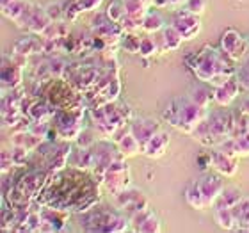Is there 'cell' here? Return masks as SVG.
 <instances>
[{"instance_id":"1","label":"cell","mask_w":249,"mask_h":233,"mask_svg":"<svg viewBox=\"0 0 249 233\" xmlns=\"http://www.w3.org/2000/svg\"><path fill=\"white\" fill-rule=\"evenodd\" d=\"M100 183L102 181L88 169L66 166L61 171L50 173L36 205L61 208L71 214H84L98 205Z\"/></svg>"},{"instance_id":"2","label":"cell","mask_w":249,"mask_h":233,"mask_svg":"<svg viewBox=\"0 0 249 233\" xmlns=\"http://www.w3.org/2000/svg\"><path fill=\"white\" fill-rule=\"evenodd\" d=\"M187 62H189V68L192 70L194 77L207 84L215 75H223V73H226V75H237V70H239V68L235 66L237 61H233L228 54H224L223 48H215L210 47V45H205L199 52L187 59Z\"/></svg>"},{"instance_id":"3","label":"cell","mask_w":249,"mask_h":233,"mask_svg":"<svg viewBox=\"0 0 249 233\" xmlns=\"http://www.w3.org/2000/svg\"><path fill=\"white\" fill-rule=\"evenodd\" d=\"M208 112H210L208 107L197 105L187 94H183V96H175L167 102V105L162 110V119L183 134L191 135L197 125L207 118Z\"/></svg>"},{"instance_id":"4","label":"cell","mask_w":249,"mask_h":233,"mask_svg":"<svg viewBox=\"0 0 249 233\" xmlns=\"http://www.w3.org/2000/svg\"><path fill=\"white\" fill-rule=\"evenodd\" d=\"M235 126V116L226 109L210 110L208 116L197 125L196 130L191 134L194 141L207 148H215L221 143L231 137Z\"/></svg>"},{"instance_id":"5","label":"cell","mask_w":249,"mask_h":233,"mask_svg":"<svg viewBox=\"0 0 249 233\" xmlns=\"http://www.w3.org/2000/svg\"><path fill=\"white\" fill-rule=\"evenodd\" d=\"M89 118L93 121L94 128L102 134V137L110 139L120 126L132 121V110L128 109V105L114 100V102H105L98 107L89 109Z\"/></svg>"},{"instance_id":"6","label":"cell","mask_w":249,"mask_h":233,"mask_svg":"<svg viewBox=\"0 0 249 233\" xmlns=\"http://www.w3.org/2000/svg\"><path fill=\"white\" fill-rule=\"evenodd\" d=\"M80 215V228L86 232H105V233H120L130 228V217L121 212L120 208L110 210L104 207H93L91 210Z\"/></svg>"},{"instance_id":"7","label":"cell","mask_w":249,"mask_h":233,"mask_svg":"<svg viewBox=\"0 0 249 233\" xmlns=\"http://www.w3.org/2000/svg\"><path fill=\"white\" fill-rule=\"evenodd\" d=\"M39 94H43V98L48 100L57 110L73 109V107L84 105V98L80 96V91H77L66 78L62 77L39 82Z\"/></svg>"},{"instance_id":"8","label":"cell","mask_w":249,"mask_h":233,"mask_svg":"<svg viewBox=\"0 0 249 233\" xmlns=\"http://www.w3.org/2000/svg\"><path fill=\"white\" fill-rule=\"evenodd\" d=\"M84 114H86L84 105H78V107H73V109L57 110L52 123L59 137L66 141L77 139L78 134L84 128Z\"/></svg>"},{"instance_id":"9","label":"cell","mask_w":249,"mask_h":233,"mask_svg":"<svg viewBox=\"0 0 249 233\" xmlns=\"http://www.w3.org/2000/svg\"><path fill=\"white\" fill-rule=\"evenodd\" d=\"M48 176H50V173L45 171V169L32 167L29 171L21 173V175L13 181V185H15L23 196H27L29 199H32V201H36L37 196L41 194L43 187L47 185Z\"/></svg>"},{"instance_id":"10","label":"cell","mask_w":249,"mask_h":233,"mask_svg":"<svg viewBox=\"0 0 249 233\" xmlns=\"http://www.w3.org/2000/svg\"><path fill=\"white\" fill-rule=\"evenodd\" d=\"M98 75L100 70L96 66H91V64L66 66V72H64V77H66L68 82L84 94L93 89V86L98 80Z\"/></svg>"},{"instance_id":"11","label":"cell","mask_w":249,"mask_h":233,"mask_svg":"<svg viewBox=\"0 0 249 233\" xmlns=\"http://www.w3.org/2000/svg\"><path fill=\"white\" fill-rule=\"evenodd\" d=\"M102 185L114 196L123 189L130 187V167L126 159H118L109 166V169L102 176Z\"/></svg>"},{"instance_id":"12","label":"cell","mask_w":249,"mask_h":233,"mask_svg":"<svg viewBox=\"0 0 249 233\" xmlns=\"http://www.w3.org/2000/svg\"><path fill=\"white\" fill-rule=\"evenodd\" d=\"M50 23H52V20L48 18L45 5H37V4L29 5L25 9V13L20 16V20L16 21V25L20 27V29L31 32V34H39V36L47 31Z\"/></svg>"},{"instance_id":"13","label":"cell","mask_w":249,"mask_h":233,"mask_svg":"<svg viewBox=\"0 0 249 233\" xmlns=\"http://www.w3.org/2000/svg\"><path fill=\"white\" fill-rule=\"evenodd\" d=\"M114 203L121 212H124L130 217L132 214L148 207V197H146L144 191L130 185L121 192H118V194H114Z\"/></svg>"},{"instance_id":"14","label":"cell","mask_w":249,"mask_h":233,"mask_svg":"<svg viewBox=\"0 0 249 233\" xmlns=\"http://www.w3.org/2000/svg\"><path fill=\"white\" fill-rule=\"evenodd\" d=\"M173 25L180 34H182L183 41H191L201 32V16L196 13H191L189 9H177L173 16Z\"/></svg>"},{"instance_id":"15","label":"cell","mask_w":249,"mask_h":233,"mask_svg":"<svg viewBox=\"0 0 249 233\" xmlns=\"http://www.w3.org/2000/svg\"><path fill=\"white\" fill-rule=\"evenodd\" d=\"M223 175H213V173H203L199 178H197V187H199V191H201V196H203V201H205V207L210 208L215 205L217 201V197L221 196V192L224 189V183H223Z\"/></svg>"},{"instance_id":"16","label":"cell","mask_w":249,"mask_h":233,"mask_svg":"<svg viewBox=\"0 0 249 233\" xmlns=\"http://www.w3.org/2000/svg\"><path fill=\"white\" fill-rule=\"evenodd\" d=\"M221 48L224 50V54H228L233 61H242L248 55L249 43L246 37H242L235 29H228L224 31V34L221 36Z\"/></svg>"},{"instance_id":"17","label":"cell","mask_w":249,"mask_h":233,"mask_svg":"<svg viewBox=\"0 0 249 233\" xmlns=\"http://www.w3.org/2000/svg\"><path fill=\"white\" fill-rule=\"evenodd\" d=\"M130 230L139 233H159L162 232V224L159 215L146 207L130 215Z\"/></svg>"},{"instance_id":"18","label":"cell","mask_w":249,"mask_h":233,"mask_svg":"<svg viewBox=\"0 0 249 233\" xmlns=\"http://www.w3.org/2000/svg\"><path fill=\"white\" fill-rule=\"evenodd\" d=\"M41 212V232H64L70 226V214L68 210L53 207H39Z\"/></svg>"},{"instance_id":"19","label":"cell","mask_w":249,"mask_h":233,"mask_svg":"<svg viewBox=\"0 0 249 233\" xmlns=\"http://www.w3.org/2000/svg\"><path fill=\"white\" fill-rule=\"evenodd\" d=\"M208 155H210V167L219 175L233 176L239 169V157L237 155H230L219 148H210Z\"/></svg>"},{"instance_id":"20","label":"cell","mask_w":249,"mask_h":233,"mask_svg":"<svg viewBox=\"0 0 249 233\" xmlns=\"http://www.w3.org/2000/svg\"><path fill=\"white\" fill-rule=\"evenodd\" d=\"M162 128V125L153 118H134L132 119V123H130V132L135 135V139L139 141L141 148L148 143V141L153 137V135Z\"/></svg>"},{"instance_id":"21","label":"cell","mask_w":249,"mask_h":233,"mask_svg":"<svg viewBox=\"0 0 249 233\" xmlns=\"http://www.w3.org/2000/svg\"><path fill=\"white\" fill-rule=\"evenodd\" d=\"M0 78H2V91L20 88L21 82H23V66L18 64L16 61H13V59L7 61V55H4Z\"/></svg>"},{"instance_id":"22","label":"cell","mask_w":249,"mask_h":233,"mask_svg":"<svg viewBox=\"0 0 249 233\" xmlns=\"http://www.w3.org/2000/svg\"><path fill=\"white\" fill-rule=\"evenodd\" d=\"M239 91H240V82L239 78H237V75H233L226 84L219 86V88H213V102L219 107H230L235 102V98L239 96Z\"/></svg>"},{"instance_id":"23","label":"cell","mask_w":249,"mask_h":233,"mask_svg":"<svg viewBox=\"0 0 249 233\" xmlns=\"http://www.w3.org/2000/svg\"><path fill=\"white\" fill-rule=\"evenodd\" d=\"M169 141H171V135L167 134L164 128H160L144 146H142V155L148 157V159H160V157L166 155Z\"/></svg>"},{"instance_id":"24","label":"cell","mask_w":249,"mask_h":233,"mask_svg":"<svg viewBox=\"0 0 249 233\" xmlns=\"http://www.w3.org/2000/svg\"><path fill=\"white\" fill-rule=\"evenodd\" d=\"M157 34V43H159V50H160V54H166V52H175V50H178L180 48V45H182L183 37L182 34L175 29V25H166L164 29H162L160 32H155Z\"/></svg>"},{"instance_id":"25","label":"cell","mask_w":249,"mask_h":233,"mask_svg":"<svg viewBox=\"0 0 249 233\" xmlns=\"http://www.w3.org/2000/svg\"><path fill=\"white\" fill-rule=\"evenodd\" d=\"M15 52L18 55H31V54H39L45 52V39L39 34H27L21 39H18L15 45Z\"/></svg>"},{"instance_id":"26","label":"cell","mask_w":249,"mask_h":233,"mask_svg":"<svg viewBox=\"0 0 249 233\" xmlns=\"http://www.w3.org/2000/svg\"><path fill=\"white\" fill-rule=\"evenodd\" d=\"M57 109L48 100H32V104L27 109V116L31 121H52Z\"/></svg>"},{"instance_id":"27","label":"cell","mask_w":249,"mask_h":233,"mask_svg":"<svg viewBox=\"0 0 249 233\" xmlns=\"http://www.w3.org/2000/svg\"><path fill=\"white\" fill-rule=\"evenodd\" d=\"M187 96L201 107H210V104L213 102V88L210 84L199 80V82H194L189 86Z\"/></svg>"},{"instance_id":"28","label":"cell","mask_w":249,"mask_h":233,"mask_svg":"<svg viewBox=\"0 0 249 233\" xmlns=\"http://www.w3.org/2000/svg\"><path fill=\"white\" fill-rule=\"evenodd\" d=\"M43 141H45V137H41V135L32 134L31 130H21V132H15V134L11 135L9 144L23 146V148H27V150L34 151L37 146L41 144Z\"/></svg>"},{"instance_id":"29","label":"cell","mask_w":249,"mask_h":233,"mask_svg":"<svg viewBox=\"0 0 249 233\" xmlns=\"http://www.w3.org/2000/svg\"><path fill=\"white\" fill-rule=\"evenodd\" d=\"M213 219L219 224V228L228 230V232L237 230V221L231 207H213Z\"/></svg>"},{"instance_id":"30","label":"cell","mask_w":249,"mask_h":233,"mask_svg":"<svg viewBox=\"0 0 249 233\" xmlns=\"http://www.w3.org/2000/svg\"><path fill=\"white\" fill-rule=\"evenodd\" d=\"M237 221V230L239 232H249V197H242L237 205L231 207Z\"/></svg>"},{"instance_id":"31","label":"cell","mask_w":249,"mask_h":233,"mask_svg":"<svg viewBox=\"0 0 249 233\" xmlns=\"http://www.w3.org/2000/svg\"><path fill=\"white\" fill-rule=\"evenodd\" d=\"M116 144H118V150H120V153L124 159H130V157H135V155H139V153H142V148H141L139 141L135 139V135L132 134V132L124 135L123 139L118 141Z\"/></svg>"},{"instance_id":"32","label":"cell","mask_w":249,"mask_h":233,"mask_svg":"<svg viewBox=\"0 0 249 233\" xmlns=\"http://www.w3.org/2000/svg\"><path fill=\"white\" fill-rule=\"evenodd\" d=\"M242 197H244V194H242V191H240L239 187L224 185L223 192H221V196L217 197V201H215L213 207H233V205H237Z\"/></svg>"},{"instance_id":"33","label":"cell","mask_w":249,"mask_h":233,"mask_svg":"<svg viewBox=\"0 0 249 233\" xmlns=\"http://www.w3.org/2000/svg\"><path fill=\"white\" fill-rule=\"evenodd\" d=\"M164 27H166V20H164V16L160 15V11L153 9L146 13L144 20H142V31L150 32V34H155V32H160Z\"/></svg>"},{"instance_id":"34","label":"cell","mask_w":249,"mask_h":233,"mask_svg":"<svg viewBox=\"0 0 249 233\" xmlns=\"http://www.w3.org/2000/svg\"><path fill=\"white\" fill-rule=\"evenodd\" d=\"M29 5H31L29 0H11L9 4L2 5V15L16 23V21L20 20V16L25 13V9Z\"/></svg>"},{"instance_id":"35","label":"cell","mask_w":249,"mask_h":233,"mask_svg":"<svg viewBox=\"0 0 249 233\" xmlns=\"http://www.w3.org/2000/svg\"><path fill=\"white\" fill-rule=\"evenodd\" d=\"M185 201L191 205L192 208H196V210H207L205 207V201H203V196H201V191H199V187H197V181L192 180L185 189Z\"/></svg>"},{"instance_id":"36","label":"cell","mask_w":249,"mask_h":233,"mask_svg":"<svg viewBox=\"0 0 249 233\" xmlns=\"http://www.w3.org/2000/svg\"><path fill=\"white\" fill-rule=\"evenodd\" d=\"M155 54H160L155 34L151 36L150 32H146L144 36H142V39H141L139 55H141V57H151V55H155Z\"/></svg>"},{"instance_id":"37","label":"cell","mask_w":249,"mask_h":233,"mask_svg":"<svg viewBox=\"0 0 249 233\" xmlns=\"http://www.w3.org/2000/svg\"><path fill=\"white\" fill-rule=\"evenodd\" d=\"M141 39L142 36H137L135 32H123L120 37V47L128 54H139Z\"/></svg>"},{"instance_id":"38","label":"cell","mask_w":249,"mask_h":233,"mask_svg":"<svg viewBox=\"0 0 249 233\" xmlns=\"http://www.w3.org/2000/svg\"><path fill=\"white\" fill-rule=\"evenodd\" d=\"M100 137H102V134H100L94 126H84L82 132H80L78 137L75 139V143H77V146H80V148H89V146H93Z\"/></svg>"},{"instance_id":"39","label":"cell","mask_w":249,"mask_h":233,"mask_svg":"<svg viewBox=\"0 0 249 233\" xmlns=\"http://www.w3.org/2000/svg\"><path fill=\"white\" fill-rule=\"evenodd\" d=\"M124 2V9H126V15L134 16V18H141L144 20L146 13H148V7L150 5L146 4L144 0H123Z\"/></svg>"},{"instance_id":"40","label":"cell","mask_w":249,"mask_h":233,"mask_svg":"<svg viewBox=\"0 0 249 233\" xmlns=\"http://www.w3.org/2000/svg\"><path fill=\"white\" fill-rule=\"evenodd\" d=\"M105 15L109 16L110 20L116 21V23H120L123 20V16L126 15V9H124V2L123 0H112L107 7V13Z\"/></svg>"},{"instance_id":"41","label":"cell","mask_w":249,"mask_h":233,"mask_svg":"<svg viewBox=\"0 0 249 233\" xmlns=\"http://www.w3.org/2000/svg\"><path fill=\"white\" fill-rule=\"evenodd\" d=\"M45 11H47L48 18L52 21H62L66 20V9L61 2H50V4L45 5Z\"/></svg>"},{"instance_id":"42","label":"cell","mask_w":249,"mask_h":233,"mask_svg":"<svg viewBox=\"0 0 249 233\" xmlns=\"http://www.w3.org/2000/svg\"><path fill=\"white\" fill-rule=\"evenodd\" d=\"M249 134V114L246 112H239V116H235V126L231 132V137H239V135Z\"/></svg>"},{"instance_id":"43","label":"cell","mask_w":249,"mask_h":233,"mask_svg":"<svg viewBox=\"0 0 249 233\" xmlns=\"http://www.w3.org/2000/svg\"><path fill=\"white\" fill-rule=\"evenodd\" d=\"M233 139V150L237 157H248L249 155V134L231 137Z\"/></svg>"},{"instance_id":"44","label":"cell","mask_w":249,"mask_h":233,"mask_svg":"<svg viewBox=\"0 0 249 233\" xmlns=\"http://www.w3.org/2000/svg\"><path fill=\"white\" fill-rule=\"evenodd\" d=\"M183 7H185V9H189L191 13H196V15L201 16L203 11L207 9V0H187Z\"/></svg>"},{"instance_id":"45","label":"cell","mask_w":249,"mask_h":233,"mask_svg":"<svg viewBox=\"0 0 249 233\" xmlns=\"http://www.w3.org/2000/svg\"><path fill=\"white\" fill-rule=\"evenodd\" d=\"M237 78H239L240 86L249 91V62H248V64H244V66H240L239 70H237Z\"/></svg>"},{"instance_id":"46","label":"cell","mask_w":249,"mask_h":233,"mask_svg":"<svg viewBox=\"0 0 249 233\" xmlns=\"http://www.w3.org/2000/svg\"><path fill=\"white\" fill-rule=\"evenodd\" d=\"M78 4H80V9L84 13V11H96L104 4V0H78Z\"/></svg>"},{"instance_id":"47","label":"cell","mask_w":249,"mask_h":233,"mask_svg":"<svg viewBox=\"0 0 249 233\" xmlns=\"http://www.w3.org/2000/svg\"><path fill=\"white\" fill-rule=\"evenodd\" d=\"M187 0H155V7H173L178 9L180 5H185Z\"/></svg>"},{"instance_id":"48","label":"cell","mask_w":249,"mask_h":233,"mask_svg":"<svg viewBox=\"0 0 249 233\" xmlns=\"http://www.w3.org/2000/svg\"><path fill=\"white\" fill-rule=\"evenodd\" d=\"M240 112H246V114H249V98L242 102V107H240Z\"/></svg>"},{"instance_id":"49","label":"cell","mask_w":249,"mask_h":233,"mask_svg":"<svg viewBox=\"0 0 249 233\" xmlns=\"http://www.w3.org/2000/svg\"><path fill=\"white\" fill-rule=\"evenodd\" d=\"M144 2H146L148 5H155V0H144Z\"/></svg>"},{"instance_id":"50","label":"cell","mask_w":249,"mask_h":233,"mask_svg":"<svg viewBox=\"0 0 249 233\" xmlns=\"http://www.w3.org/2000/svg\"><path fill=\"white\" fill-rule=\"evenodd\" d=\"M11 0H2V5H5V4H9Z\"/></svg>"}]
</instances>
